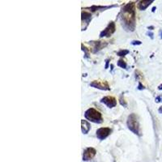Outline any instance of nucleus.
I'll use <instances>...</instances> for the list:
<instances>
[{
	"label": "nucleus",
	"mask_w": 162,
	"mask_h": 162,
	"mask_svg": "<svg viewBox=\"0 0 162 162\" xmlns=\"http://www.w3.org/2000/svg\"><path fill=\"white\" fill-rule=\"evenodd\" d=\"M122 25L126 31L132 32L136 28V3L128 2L122 8L121 12Z\"/></svg>",
	"instance_id": "obj_1"
},
{
	"label": "nucleus",
	"mask_w": 162,
	"mask_h": 162,
	"mask_svg": "<svg viewBox=\"0 0 162 162\" xmlns=\"http://www.w3.org/2000/svg\"><path fill=\"white\" fill-rule=\"evenodd\" d=\"M127 124L128 129L131 131L133 132L134 134H136L137 136H140V122L138 120V117L136 113H131L127 117Z\"/></svg>",
	"instance_id": "obj_2"
},
{
	"label": "nucleus",
	"mask_w": 162,
	"mask_h": 162,
	"mask_svg": "<svg viewBox=\"0 0 162 162\" xmlns=\"http://www.w3.org/2000/svg\"><path fill=\"white\" fill-rule=\"evenodd\" d=\"M84 117L86 119L89 120L90 122H93L94 123H101L103 122L102 115L99 111H97V109L90 108L88 110H86L84 113Z\"/></svg>",
	"instance_id": "obj_3"
},
{
	"label": "nucleus",
	"mask_w": 162,
	"mask_h": 162,
	"mask_svg": "<svg viewBox=\"0 0 162 162\" xmlns=\"http://www.w3.org/2000/svg\"><path fill=\"white\" fill-rule=\"evenodd\" d=\"M115 23L112 21V22L109 23V24H108V26L100 33V37H101V38H102L104 36L109 37V36L113 34V32H115Z\"/></svg>",
	"instance_id": "obj_4"
},
{
	"label": "nucleus",
	"mask_w": 162,
	"mask_h": 162,
	"mask_svg": "<svg viewBox=\"0 0 162 162\" xmlns=\"http://www.w3.org/2000/svg\"><path fill=\"white\" fill-rule=\"evenodd\" d=\"M112 130L109 127H101L97 130L96 132L97 137L98 140H104L111 134Z\"/></svg>",
	"instance_id": "obj_5"
},
{
	"label": "nucleus",
	"mask_w": 162,
	"mask_h": 162,
	"mask_svg": "<svg viewBox=\"0 0 162 162\" xmlns=\"http://www.w3.org/2000/svg\"><path fill=\"white\" fill-rule=\"evenodd\" d=\"M90 86L93 88H95L97 89H101V90H109V83L106 81H99V80H94L90 83Z\"/></svg>",
	"instance_id": "obj_6"
},
{
	"label": "nucleus",
	"mask_w": 162,
	"mask_h": 162,
	"mask_svg": "<svg viewBox=\"0 0 162 162\" xmlns=\"http://www.w3.org/2000/svg\"><path fill=\"white\" fill-rule=\"evenodd\" d=\"M89 44L92 45L93 47V53H97L98 51H100L101 50H102L103 48L107 46V42L105 41H101V40H92V41H89Z\"/></svg>",
	"instance_id": "obj_7"
},
{
	"label": "nucleus",
	"mask_w": 162,
	"mask_h": 162,
	"mask_svg": "<svg viewBox=\"0 0 162 162\" xmlns=\"http://www.w3.org/2000/svg\"><path fill=\"white\" fill-rule=\"evenodd\" d=\"M97 154V151L93 148H87L83 151V160L88 161V160L93 159Z\"/></svg>",
	"instance_id": "obj_8"
},
{
	"label": "nucleus",
	"mask_w": 162,
	"mask_h": 162,
	"mask_svg": "<svg viewBox=\"0 0 162 162\" xmlns=\"http://www.w3.org/2000/svg\"><path fill=\"white\" fill-rule=\"evenodd\" d=\"M101 103L105 104V105H107L109 108H113L115 107L117 105V100L113 97H105L101 100Z\"/></svg>",
	"instance_id": "obj_9"
},
{
	"label": "nucleus",
	"mask_w": 162,
	"mask_h": 162,
	"mask_svg": "<svg viewBox=\"0 0 162 162\" xmlns=\"http://www.w3.org/2000/svg\"><path fill=\"white\" fill-rule=\"evenodd\" d=\"M92 20V14L87 12H82V24H86V28Z\"/></svg>",
	"instance_id": "obj_10"
},
{
	"label": "nucleus",
	"mask_w": 162,
	"mask_h": 162,
	"mask_svg": "<svg viewBox=\"0 0 162 162\" xmlns=\"http://www.w3.org/2000/svg\"><path fill=\"white\" fill-rule=\"evenodd\" d=\"M90 129H91V125L88 122L86 121V120H81V130H82L83 134H84V135L88 134Z\"/></svg>",
	"instance_id": "obj_11"
},
{
	"label": "nucleus",
	"mask_w": 162,
	"mask_h": 162,
	"mask_svg": "<svg viewBox=\"0 0 162 162\" xmlns=\"http://www.w3.org/2000/svg\"><path fill=\"white\" fill-rule=\"evenodd\" d=\"M153 2V0H150V1H140L138 3V8L141 11L146 10L148 7H149L151 4Z\"/></svg>",
	"instance_id": "obj_12"
},
{
	"label": "nucleus",
	"mask_w": 162,
	"mask_h": 162,
	"mask_svg": "<svg viewBox=\"0 0 162 162\" xmlns=\"http://www.w3.org/2000/svg\"><path fill=\"white\" fill-rule=\"evenodd\" d=\"M117 7V5H112V6H106V7H102V6H93L91 7H88V9H90L91 12H97V11H105V9H109V8H111V7Z\"/></svg>",
	"instance_id": "obj_13"
},
{
	"label": "nucleus",
	"mask_w": 162,
	"mask_h": 162,
	"mask_svg": "<svg viewBox=\"0 0 162 162\" xmlns=\"http://www.w3.org/2000/svg\"><path fill=\"white\" fill-rule=\"evenodd\" d=\"M117 66L123 69H126V67H127V65H126V63L123 59H119L117 61Z\"/></svg>",
	"instance_id": "obj_14"
},
{
	"label": "nucleus",
	"mask_w": 162,
	"mask_h": 162,
	"mask_svg": "<svg viewBox=\"0 0 162 162\" xmlns=\"http://www.w3.org/2000/svg\"><path fill=\"white\" fill-rule=\"evenodd\" d=\"M130 51L127 50H120L118 52H117V55H118L120 57H124L126 55H128Z\"/></svg>",
	"instance_id": "obj_15"
},
{
	"label": "nucleus",
	"mask_w": 162,
	"mask_h": 162,
	"mask_svg": "<svg viewBox=\"0 0 162 162\" xmlns=\"http://www.w3.org/2000/svg\"><path fill=\"white\" fill-rule=\"evenodd\" d=\"M81 46H82V50H83V52H84V59H88V58H89V51H88V49L86 48V47H85V46H83V44H82V45H81Z\"/></svg>",
	"instance_id": "obj_16"
},
{
	"label": "nucleus",
	"mask_w": 162,
	"mask_h": 162,
	"mask_svg": "<svg viewBox=\"0 0 162 162\" xmlns=\"http://www.w3.org/2000/svg\"><path fill=\"white\" fill-rule=\"evenodd\" d=\"M119 102L122 106H124V107H126V106H127V103H126L125 101V100H124V97L122 94L119 97Z\"/></svg>",
	"instance_id": "obj_17"
},
{
	"label": "nucleus",
	"mask_w": 162,
	"mask_h": 162,
	"mask_svg": "<svg viewBox=\"0 0 162 162\" xmlns=\"http://www.w3.org/2000/svg\"><path fill=\"white\" fill-rule=\"evenodd\" d=\"M131 43V45H138L142 44V42L140 40H132Z\"/></svg>",
	"instance_id": "obj_18"
},
{
	"label": "nucleus",
	"mask_w": 162,
	"mask_h": 162,
	"mask_svg": "<svg viewBox=\"0 0 162 162\" xmlns=\"http://www.w3.org/2000/svg\"><path fill=\"white\" fill-rule=\"evenodd\" d=\"M156 102L159 103V102H162V96H159L156 98Z\"/></svg>",
	"instance_id": "obj_19"
},
{
	"label": "nucleus",
	"mask_w": 162,
	"mask_h": 162,
	"mask_svg": "<svg viewBox=\"0 0 162 162\" xmlns=\"http://www.w3.org/2000/svg\"><path fill=\"white\" fill-rule=\"evenodd\" d=\"M138 89H139V90H143V89H144V85H142V83H139V85H138Z\"/></svg>",
	"instance_id": "obj_20"
},
{
	"label": "nucleus",
	"mask_w": 162,
	"mask_h": 162,
	"mask_svg": "<svg viewBox=\"0 0 162 162\" xmlns=\"http://www.w3.org/2000/svg\"><path fill=\"white\" fill-rule=\"evenodd\" d=\"M109 59H106V60H105V69H108V67H109Z\"/></svg>",
	"instance_id": "obj_21"
},
{
	"label": "nucleus",
	"mask_w": 162,
	"mask_h": 162,
	"mask_svg": "<svg viewBox=\"0 0 162 162\" xmlns=\"http://www.w3.org/2000/svg\"><path fill=\"white\" fill-rule=\"evenodd\" d=\"M147 35H148V36H149L151 39H153V33H152V32H147Z\"/></svg>",
	"instance_id": "obj_22"
},
{
	"label": "nucleus",
	"mask_w": 162,
	"mask_h": 162,
	"mask_svg": "<svg viewBox=\"0 0 162 162\" xmlns=\"http://www.w3.org/2000/svg\"><path fill=\"white\" fill-rule=\"evenodd\" d=\"M159 35H160V38L162 39V29L159 31Z\"/></svg>",
	"instance_id": "obj_23"
},
{
	"label": "nucleus",
	"mask_w": 162,
	"mask_h": 162,
	"mask_svg": "<svg viewBox=\"0 0 162 162\" xmlns=\"http://www.w3.org/2000/svg\"><path fill=\"white\" fill-rule=\"evenodd\" d=\"M158 112H159V113H161V114H162V106H161V107L159 108V109H158Z\"/></svg>",
	"instance_id": "obj_24"
},
{
	"label": "nucleus",
	"mask_w": 162,
	"mask_h": 162,
	"mask_svg": "<svg viewBox=\"0 0 162 162\" xmlns=\"http://www.w3.org/2000/svg\"><path fill=\"white\" fill-rule=\"evenodd\" d=\"M154 28L153 26H150V27H148V29H149V30H152Z\"/></svg>",
	"instance_id": "obj_25"
},
{
	"label": "nucleus",
	"mask_w": 162,
	"mask_h": 162,
	"mask_svg": "<svg viewBox=\"0 0 162 162\" xmlns=\"http://www.w3.org/2000/svg\"><path fill=\"white\" fill-rule=\"evenodd\" d=\"M158 89H159V90H162V83L158 86Z\"/></svg>",
	"instance_id": "obj_26"
},
{
	"label": "nucleus",
	"mask_w": 162,
	"mask_h": 162,
	"mask_svg": "<svg viewBox=\"0 0 162 162\" xmlns=\"http://www.w3.org/2000/svg\"><path fill=\"white\" fill-rule=\"evenodd\" d=\"M155 10H156V7H152V11L154 12H155Z\"/></svg>",
	"instance_id": "obj_27"
}]
</instances>
